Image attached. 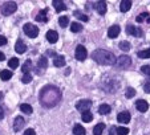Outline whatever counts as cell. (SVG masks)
<instances>
[{"instance_id":"1","label":"cell","mask_w":150,"mask_h":135,"mask_svg":"<svg viewBox=\"0 0 150 135\" xmlns=\"http://www.w3.org/2000/svg\"><path fill=\"white\" fill-rule=\"evenodd\" d=\"M61 98H62L61 91L54 85H47V86H44L41 89V91H40V97H39L40 103L44 107H48V109L59 105Z\"/></svg>"},{"instance_id":"2","label":"cell","mask_w":150,"mask_h":135,"mask_svg":"<svg viewBox=\"0 0 150 135\" xmlns=\"http://www.w3.org/2000/svg\"><path fill=\"white\" fill-rule=\"evenodd\" d=\"M92 58L101 65H114L116 64V56L112 52H108L105 49H97L92 53Z\"/></svg>"},{"instance_id":"3","label":"cell","mask_w":150,"mask_h":135,"mask_svg":"<svg viewBox=\"0 0 150 135\" xmlns=\"http://www.w3.org/2000/svg\"><path fill=\"white\" fill-rule=\"evenodd\" d=\"M116 68L117 69H122V70H125V69H127V68L132 65V58L129 56H120L118 60H116Z\"/></svg>"},{"instance_id":"4","label":"cell","mask_w":150,"mask_h":135,"mask_svg":"<svg viewBox=\"0 0 150 135\" xmlns=\"http://www.w3.org/2000/svg\"><path fill=\"white\" fill-rule=\"evenodd\" d=\"M1 13L4 15V16H9V15L15 13L17 9V4L15 3V1H6V3L1 6Z\"/></svg>"},{"instance_id":"5","label":"cell","mask_w":150,"mask_h":135,"mask_svg":"<svg viewBox=\"0 0 150 135\" xmlns=\"http://www.w3.org/2000/svg\"><path fill=\"white\" fill-rule=\"evenodd\" d=\"M23 31H24V33L28 37H31V39H35V37H37V34H39V28H37L36 25H33V24H31V22L24 24Z\"/></svg>"},{"instance_id":"6","label":"cell","mask_w":150,"mask_h":135,"mask_svg":"<svg viewBox=\"0 0 150 135\" xmlns=\"http://www.w3.org/2000/svg\"><path fill=\"white\" fill-rule=\"evenodd\" d=\"M91 106H92V101H89V99H81V101H79L76 103V109L79 110L80 112L89 111Z\"/></svg>"},{"instance_id":"7","label":"cell","mask_w":150,"mask_h":135,"mask_svg":"<svg viewBox=\"0 0 150 135\" xmlns=\"http://www.w3.org/2000/svg\"><path fill=\"white\" fill-rule=\"evenodd\" d=\"M74 56H76V60H79V61H84L86 58V49H85L84 45H79L77 46Z\"/></svg>"},{"instance_id":"8","label":"cell","mask_w":150,"mask_h":135,"mask_svg":"<svg viewBox=\"0 0 150 135\" xmlns=\"http://www.w3.org/2000/svg\"><path fill=\"white\" fill-rule=\"evenodd\" d=\"M130 118H132V114L127 110H125V111H121L117 115V121L120 122V123H129L130 122Z\"/></svg>"},{"instance_id":"9","label":"cell","mask_w":150,"mask_h":135,"mask_svg":"<svg viewBox=\"0 0 150 135\" xmlns=\"http://www.w3.org/2000/svg\"><path fill=\"white\" fill-rule=\"evenodd\" d=\"M126 33L132 34V36H134V37H141L142 34H144V32H142L141 28H137V27H134V25H127L126 27Z\"/></svg>"},{"instance_id":"10","label":"cell","mask_w":150,"mask_h":135,"mask_svg":"<svg viewBox=\"0 0 150 135\" xmlns=\"http://www.w3.org/2000/svg\"><path fill=\"white\" fill-rule=\"evenodd\" d=\"M94 9H96L100 15H105L106 13V9H108L106 8V3H105L104 0H100V1L94 3Z\"/></svg>"},{"instance_id":"11","label":"cell","mask_w":150,"mask_h":135,"mask_svg":"<svg viewBox=\"0 0 150 135\" xmlns=\"http://www.w3.org/2000/svg\"><path fill=\"white\" fill-rule=\"evenodd\" d=\"M120 32H121L120 25H112L110 28L108 29V37L109 39H116V37H118Z\"/></svg>"},{"instance_id":"12","label":"cell","mask_w":150,"mask_h":135,"mask_svg":"<svg viewBox=\"0 0 150 135\" xmlns=\"http://www.w3.org/2000/svg\"><path fill=\"white\" fill-rule=\"evenodd\" d=\"M24 124H25V121H24L23 117H16V118H15V122H13V130L16 132H19L20 130L23 129Z\"/></svg>"},{"instance_id":"13","label":"cell","mask_w":150,"mask_h":135,"mask_svg":"<svg viewBox=\"0 0 150 135\" xmlns=\"http://www.w3.org/2000/svg\"><path fill=\"white\" fill-rule=\"evenodd\" d=\"M136 109L138 110L139 112H145L149 109V103H147L145 99H138V101L136 102Z\"/></svg>"},{"instance_id":"14","label":"cell","mask_w":150,"mask_h":135,"mask_svg":"<svg viewBox=\"0 0 150 135\" xmlns=\"http://www.w3.org/2000/svg\"><path fill=\"white\" fill-rule=\"evenodd\" d=\"M47 13H48V9H47V8L40 9V12L36 15V21L47 22V21H48V16H47Z\"/></svg>"},{"instance_id":"15","label":"cell","mask_w":150,"mask_h":135,"mask_svg":"<svg viewBox=\"0 0 150 135\" xmlns=\"http://www.w3.org/2000/svg\"><path fill=\"white\" fill-rule=\"evenodd\" d=\"M15 51L17 52L19 54H23L27 52V45L23 42V40H17L16 41V45H15Z\"/></svg>"},{"instance_id":"16","label":"cell","mask_w":150,"mask_h":135,"mask_svg":"<svg viewBox=\"0 0 150 135\" xmlns=\"http://www.w3.org/2000/svg\"><path fill=\"white\" fill-rule=\"evenodd\" d=\"M47 40H48L51 44H54V42L59 40V33H57L56 31H53V29H51V31L47 32Z\"/></svg>"},{"instance_id":"17","label":"cell","mask_w":150,"mask_h":135,"mask_svg":"<svg viewBox=\"0 0 150 135\" xmlns=\"http://www.w3.org/2000/svg\"><path fill=\"white\" fill-rule=\"evenodd\" d=\"M53 64H54V66H57V68L65 66V57L62 56V54H60V56H54L53 57Z\"/></svg>"},{"instance_id":"18","label":"cell","mask_w":150,"mask_h":135,"mask_svg":"<svg viewBox=\"0 0 150 135\" xmlns=\"http://www.w3.org/2000/svg\"><path fill=\"white\" fill-rule=\"evenodd\" d=\"M53 7L54 9H56V12H62V11H65L67 7H65V3L64 1H61V0H53Z\"/></svg>"},{"instance_id":"19","label":"cell","mask_w":150,"mask_h":135,"mask_svg":"<svg viewBox=\"0 0 150 135\" xmlns=\"http://www.w3.org/2000/svg\"><path fill=\"white\" fill-rule=\"evenodd\" d=\"M130 7H132L130 0H122L121 3H120V11H121L122 13H125V12H127L130 9Z\"/></svg>"},{"instance_id":"20","label":"cell","mask_w":150,"mask_h":135,"mask_svg":"<svg viewBox=\"0 0 150 135\" xmlns=\"http://www.w3.org/2000/svg\"><path fill=\"white\" fill-rule=\"evenodd\" d=\"M32 69H33V64H32V61L31 60H25L24 64H23V68H21V72H23L24 74H27V73H29Z\"/></svg>"},{"instance_id":"21","label":"cell","mask_w":150,"mask_h":135,"mask_svg":"<svg viewBox=\"0 0 150 135\" xmlns=\"http://www.w3.org/2000/svg\"><path fill=\"white\" fill-rule=\"evenodd\" d=\"M110 111H112V107L109 106V105H106V103L100 105V107H98V112L101 114V115H106V114H109Z\"/></svg>"},{"instance_id":"22","label":"cell","mask_w":150,"mask_h":135,"mask_svg":"<svg viewBox=\"0 0 150 135\" xmlns=\"http://www.w3.org/2000/svg\"><path fill=\"white\" fill-rule=\"evenodd\" d=\"M81 119H82V122H86V123H89V122L93 121V114H92L91 111H85V112H82Z\"/></svg>"},{"instance_id":"23","label":"cell","mask_w":150,"mask_h":135,"mask_svg":"<svg viewBox=\"0 0 150 135\" xmlns=\"http://www.w3.org/2000/svg\"><path fill=\"white\" fill-rule=\"evenodd\" d=\"M47 66H48V61H47V57L41 56L39 58V62H37V68L39 69H47Z\"/></svg>"},{"instance_id":"24","label":"cell","mask_w":150,"mask_h":135,"mask_svg":"<svg viewBox=\"0 0 150 135\" xmlns=\"http://www.w3.org/2000/svg\"><path fill=\"white\" fill-rule=\"evenodd\" d=\"M85 129L84 126H81V124H76V126L73 127V134L74 135H85Z\"/></svg>"},{"instance_id":"25","label":"cell","mask_w":150,"mask_h":135,"mask_svg":"<svg viewBox=\"0 0 150 135\" xmlns=\"http://www.w3.org/2000/svg\"><path fill=\"white\" fill-rule=\"evenodd\" d=\"M71 31L73 32V33H79V32H81L82 31V25L80 24V22H72L71 24Z\"/></svg>"},{"instance_id":"26","label":"cell","mask_w":150,"mask_h":135,"mask_svg":"<svg viewBox=\"0 0 150 135\" xmlns=\"http://www.w3.org/2000/svg\"><path fill=\"white\" fill-rule=\"evenodd\" d=\"M0 78L3 79V81H8V79L12 78V72L9 70H1V73H0Z\"/></svg>"},{"instance_id":"27","label":"cell","mask_w":150,"mask_h":135,"mask_svg":"<svg viewBox=\"0 0 150 135\" xmlns=\"http://www.w3.org/2000/svg\"><path fill=\"white\" fill-rule=\"evenodd\" d=\"M104 130H105V124H104V123H98L97 126H94L93 134H94V135H101L102 132H104Z\"/></svg>"},{"instance_id":"28","label":"cell","mask_w":150,"mask_h":135,"mask_svg":"<svg viewBox=\"0 0 150 135\" xmlns=\"http://www.w3.org/2000/svg\"><path fill=\"white\" fill-rule=\"evenodd\" d=\"M20 110H21L23 112H25V114H32V111H33L32 106H31V105H28V103L20 105Z\"/></svg>"},{"instance_id":"29","label":"cell","mask_w":150,"mask_h":135,"mask_svg":"<svg viewBox=\"0 0 150 135\" xmlns=\"http://www.w3.org/2000/svg\"><path fill=\"white\" fill-rule=\"evenodd\" d=\"M137 56H138L139 58H150V48L145 49V51H139L138 53H137Z\"/></svg>"},{"instance_id":"30","label":"cell","mask_w":150,"mask_h":135,"mask_svg":"<svg viewBox=\"0 0 150 135\" xmlns=\"http://www.w3.org/2000/svg\"><path fill=\"white\" fill-rule=\"evenodd\" d=\"M149 13H147V12H142V13H139L138 16L136 17V21L137 22H142V21H145V20H147L149 19Z\"/></svg>"},{"instance_id":"31","label":"cell","mask_w":150,"mask_h":135,"mask_svg":"<svg viewBox=\"0 0 150 135\" xmlns=\"http://www.w3.org/2000/svg\"><path fill=\"white\" fill-rule=\"evenodd\" d=\"M59 24H60V27H61V28H65V27L69 24L68 16H61V17H60V19H59Z\"/></svg>"},{"instance_id":"32","label":"cell","mask_w":150,"mask_h":135,"mask_svg":"<svg viewBox=\"0 0 150 135\" xmlns=\"http://www.w3.org/2000/svg\"><path fill=\"white\" fill-rule=\"evenodd\" d=\"M141 73H144L145 76L147 77V79H149L147 82H150V66L149 65H144V66L141 68Z\"/></svg>"},{"instance_id":"33","label":"cell","mask_w":150,"mask_h":135,"mask_svg":"<svg viewBox=\"0 0 150 135\" xmlns=\"http://www.w3.org/2000/svg\"><path fill=\"white\" fill-rule=\"evenodd\" d=\"M134 96H136V90H134L133 87H127L126 91H125V97L130 99V98H133Z\"/></svg>"},{"instance_id":"34","label":"cell","mask_w":150,"mask_h":135,"mask_svg":"<svg viewBox=\"0 0 150 135\" xmlns=\"http://www.w3.org/2000/svg\"><path fill=\"white\" fill-rule=\"evenodd\" d=\"M8 66L11 68V69H16L17 66H19V60L16 58V57H13V58H11L8 61Z\"/></svg>"},{"instance_id":"35","label":"cell","mask_w":150,"mask_h":135,"mask_svg":"<svg viewBox=\"0 0 150 135\" xmlns=\"http://www.w3.org/2000/svg\"><path fill=\"white\" fill-rule=\"evenodd\" d=\"M120 49H122L124 52H129V49H130V44H129V41H121L120 42Z\"/></svg>"},{"instance_id":"36","label":"cell","mask_w":150,"mask_h":135,"mask_svg":"<svg viewBox=\"0 0 150 135\" xmlns=\"http://www.w3.org/2000/svg\"><path fill=\"white\" fill-rule=\"evenodd\" d=\"M74 16H76L79 20H82V21H85V22L89 21V17L86 16V15H82L81 12H74Z\"/></svg>"},{"instance_id":"37","label":"cell","mask_w":150,"mask_h":135,"mask_svg":"<svg viewBox=\"0 0 150 135\" xmlns=\"http://www.w3.org/2000/svg\"><path fill=\"white\" fill-rule=\"evenodd\" d=\"M32 78H33V77H32V74H31V73L23 74V78H21V82H23V84H29V82L32 81Z\"/></svg>"},{"instance_id":"38","label":"cell","mask_w":150,"mask_h":135,"mask_svg":"<svg viewBox=\"0 0 150 135\" xmlns=\"http://www.w3.org/2000/svg\"><path fill=\"white\" fill-rule=\"evenodd\" d=\"M117 135H127L129 134V129L127 127H118V129L116 130Z\"/></svg>"},{"instance_id":"39","label":"cell","mask_w":150,"mask_h":135,"mask_svg":"<svg viewBox=\"0 0 150 135\" xmlns=\"http://www.w3.org/2000/svg\"><path fill=\"white\" fill-rule=\"evenodd\" d=\"M24 135H36V132H35L33 129H27L24 131Z\"/></svg>"},{"instance_id":"40","label":"cell","mask_w":150,"mask_h":135,"mask_svg":"<svg viewBox=\"0 0 150 135\" xmlns=\"http://www.w3.org/2000/svg\"><path fill=\"white\" fill-rule=\"evenodd\" d=\"M6 44H7V39L4 36H1V34H0V46H4Z\"/></svg>"},{"instance_id":"41","label":"cell","mask_w":150,"mask_h":135,"mask_svg":"<svg viewBox=\"0 0 150 135\" xmlns=\"http://www.w3.org/2000/svg\"><path fill=\"white\" fill-rule=\"evenodd\" d=\"M144 90L146 93H150V82H146V84L144 85Z\"/></svg>"},{"instance_id":"42","label":"cell","mask_w":150,"mask_h":135,"mask_svg":"<svg viewBox=\"0 0 150 135\" xmlns=\"http://www.w3.org/2000/svg\"><path fill=\"white\" fill-rule=\"evenodd\" d=\"M3 118H4V110L0 106V119H3Z\"/></svg>"},{"instance_id":"43","label":"cell","mask_w":150,"mask_h":135,"mask_svg":"<svg viewBox=\"0 0 150 135\" xmlns=\"http://www.w3.org/2000/svg\"><path fill=\"white\" fill-rule=\"evenodd\" d=\"M4 60H6V56H4V53L0 52V61H4Z\"/></svg>"},{"instance_id":"44","label":"cell","mask_w":150,"mask_h":135,"mask_svg":"<svg viewBox=\"0 0 150 135\" xmlns=\"http://www.w3.org/2000/svg\"><path fill=\"white\" fill-rule=\"evenodd\" d=\"M48 54H49V56H53V57H54V56H56V54H54V53H53V51H48Z\"/></svg>"},{"instance_id":"45","label":"cell","mask_w":150,"mask_h":135,"mask_svg":"<svg viewBox=\"0 0 150 135\" xmlns=\"http://www.w3.org/2000/svg\"><path fill=\"white\" fill-rule=\"evenodd\" d=\"M3 97H4V94L1 93V91H0V99H3Z\"/></svg>"},{"instance_id":"46","label":"cell","mask_w":150,"mask_h":135,"mask_svg":"<svg viewBox=\"0 0 150 135\" xmlns=\"http://www.w3.org/2000/svg\"><path fill=\"white\" fill-rule=\"evenodd\" d=\"M113 131H114V129H112L110 130V135H113Z\"/></svg>"}]
</instances>
